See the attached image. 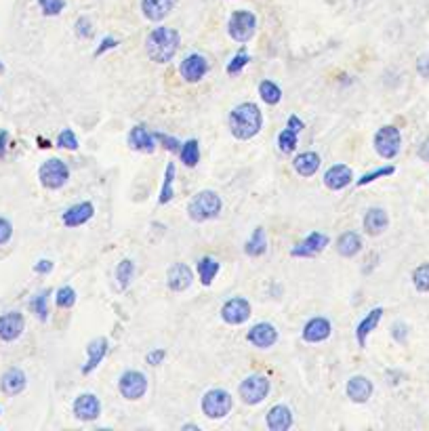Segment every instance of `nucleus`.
Wrapping results in <instances>:
<instances>
[{
  "instance_id": "nucleus-55",
  "label": "nucleus",
  "mask_w": 429,
  "mask_h": 431,
  "mask_svg": "<svg viewBox=\"0 0 429 431\" xmlns=\"http://www.w3.org/2000/svg\"><path fill=\"white\" fill-rule=\"evenodd\" d=\"M183 429H189V431H200V427H196V425H183Z\"/></svg>"
},
{
  "instance_id": "nucleus-53",
  "label": "nucleus",
  "mask_w": 429,
  "mask_h": 431,
  "mask_svg": "<svg viewBox=\"0 0 429 431\" xmlns=\"http://www.w3.org/2000/svg\"><path fill=\"white\" fill-rule=\"evenodd\" d=\"M286 126L290 128V130H294V132H299V130H303V120H299V116H290L288 118V122H286Z\"/></svg>"
},
{
  "instance_id": "nucleus-34",
  "label": "nucleus",
  "mask_w": 429,
  "mask_h": 431,
  "mask_svg": "<svg viewBox=\"0 0 429 431\" xmlns=\"http://www.w3.org/2000/svg\"><path fill=\"white\" fill-rule=\"evenodd\" d=\"M133 276H135V263L130 261V259H122L118 263V268H116V280H118V284H120L122 290L128 288V284H130V280H133Z\"/></svg>"
},
{
  "instance_id": "nucleus-16",
  "label": "nucleus",
  "mask_w": 429,
  "mask_h": 431,
  "mask_svg": "<svg viewBox=\"0 0 429 431\" xmlns=\"http://www.w3.org/2000/svg\"><path fill=\"white\" fill-rule=\"evenodd\" d=\"M373 381L369 379V377H362V375H356V377H351L349 381H347V387H345V391H347V397L351 402H356V404H364V402H369L371 400V395H373Z\"/></svg>"
},
{
  "instance_id": "nucleus-4",
  "label": "nucleus",
  "mask_w": 429,
  "mask_h": 431,
  "mask_svg": "<svg viewBox=\"0 0 429 431\" xmlns=\"http://www.w3.org/2000/svg\"><path fill=\"white\" fill-rule=\"evenodd\" d=\"M38 179L47 189H59L70 179V167L59 158H51L38 169Z\"/></svg>"
},
{
  "instance_id": "nucleus-40",
  "label": "nucleus",
  "mask_w": 429,
  "mask_h": 431,
  "mask_svg": "<svg viewBox=\"0 0 429 431\" xmlns=\"http://www.w3.org/2000/svg\"><path fill=\"white\" fill-rule=\"evenodd\" d=\"M395 173V167H391V164H387V167H381V169H375L373 173H367L362 179H358V187H364V185H369V183H373V181H377V179H383V177H389V175H393Z\"/></svg>"
},
{
  "instance_id": "nucleus-12",
  "label": "nucleus",
  "mask_w": 429,
  "mask_h": 431,
  "mask_svg": "<svg viewBox=\"0 0 429 431\" xmlns=\"http://www.w3.org/2000/svg\"><path fill=\"white\" fill-rule=\"evenodd\" d=\"M25 328V318L19 312H7L0 316V339L11 343L21 337Z\"/></svg>"
},
{
  "instance_id": "nucleus-10",
  "label": "nucleus",
  "mask_w": 429,
  "mask_h": 431,
  "mask_svg": "<svg viewBox=\"0 0 429 431\" xmlns=\"http://www.w3.org/2000/svg\"><path fill=\"white\" fill-rule=\"evenodd\" d=\"M209 72V59L200 53H192L187 55L181 65H179V74L185 82H200Z\"/></svg>"
},
{
  "instance_id": "nucleus-46",
  "label": "nucleus",
  "mask_w": 429,
  "mask_h": 431,
  "mask_svg": "<svg viewBox=\"0 0 429 431\" xmlns=\"http://www.w3.org/2000/svg\"><path fill=\"white\" fill-rule=\"evenodd\" d=\"M76 32H78V36H82V38H89V36H93V27H91V21H89L86 17H80V19L76 21Z\"/></svg>"
},
{
  "instance_id": "nucleus-30",
  "label": "nucleus",
  "mask_w": 429,
  "mask_h": 431,
  "mask_svg": "<svg viewBox=\"0 0 429 431\" xmlns=\"http://www.w3.org/2000/svg\"><path fill=\"white\" fill-rule=\"evenodd\" d=\"M196 270H198V278H200V282L205 286H211L215 276L219 274V261L213 259V257H202L200 261H198Z\"/></svg>"
},
{
  "instance_id": "nucleus-27",
  "label": "nucleus",
  "mask_w": 429,
  "mask_h": 431,
  "mask_svg": "<svg viewBox=\"0 0 429 431\" xmlns=\"http://www.w3.org/2000/svg\"><path fill=\"white\" fill-rule=\"evenodd\" d=\"M292 169L301 177H312L320 169V156L316 152H303L292 160Z\"/></svg>"
},
{
  "instance_id": "nucleus-33",
  "label": "nucleus",
  "mask_w": 429,
  "mask_h": 431,
  "mask_svg": "<svg viewBox=\"0 0 429 431\" xmlns=\"http://www.w3.org/2000/svg\"><path fill=\"white\" fill-rule=\"evenodd\" d=\"M179 158H181V162L185 164V167H189V169L196 167L198 160H200V145H198V141L187 139L179 150Z\"/></svg>"
},
{
  "instance_id": "nucleus-39",
  "label": "nucleus",
  "mask_w": 429,
  "mask_h": 431,
  "mask_svg": "<svg viewBox=\"0 0 429 431\" xmlns=\"http://www.w3.org/2000/svg\"><path fill=\"white\" fill-rule=\"evenodd\" d=\"M278 148H280L282 154L294 152V148H297V132L290 130V128L286 126V128L280 132V135H278Z\"/></svg>"
},
{
  "instance_id": "nucleus-41",
  "label": "nucleus",
  "mask_w": 429,
  "mask_h": 431,
  "mask_svg": "<svg viewBox=\"0 0 429 431\" xmlns=\"http://www.w3.org/2000/svg\"><path fill=\"white\" fill-rule=\"evenodd\" d=\"M57 145L59 148H65V150H78V139H76V132L72 128H63L57 137Z\"/></svg>"
},
{
  "instance_id": "nucleus-20",
  "label": "nucleus",
  "mask_w": 429,
  "mask_h": 431,
  "mask_svg": "<svg viewBox=\"0 0 429 431\" xmlns=\"http://www.w3.org/2000/svg\"><path fill=\"white\" fill-rule=\"evenodd\" d=\"M351 179H353V173L349 167H345V164H335V167H331L324 173V185L333 191L347 187L351 183Z\"/></svg>"
},
{
  "instance_id": "nucleus-42",
  "label": "nucleus",
  "mask_w": 429,
  "mask_h": 431,
  "mask_svg": "<svg viewBox=\"0 0 429 431\" xmlns=\"http://www.w3.org/2000/svg\"><path fill=\"white\" fill-rule=\"evenodd\" d=\"M38 7L43 9L45 15L55 17V15H59L63 11L65 3H63V0H38Z\"/></svg>"
},
{
  "instance_id": "nucleus-29",
  "label": "nucleus",
  "mask_w": 429,
  "mask_h": 431,
  "mask_svg": "<svg viewBox=\"0 0 429 431\" xmlns=\"http://www.w3.org/2000/svg\"><path fill=\"white\" fill-rule=\"evenodd\" d=\"M362 251V238L356 234V231H345L337 238V253L345 259L356 257Z\"/></svg>"
},
{
  "instance_id": "nucleus-2",
  "label": "nucleus",
  "mask_w": 429,
  "mask_h": 431,
  "mask_svg": "<svg viewBox=\"0 0 429 431\" xmlns=\"http://www.w3.org/2000/svg\"><path fill=\"white\" fill-rule=\"evenodd\" d=\"M179 49V32L173 27H154L146 40L148 57L154 63H169Z\"/></svg>"
},
{
  "instance_id": "nucleus-45",
  "label": "nucleus",
  "mask_w": 429,
  "mask_h": 431,
  "mask_svg": "<svg viewBox=\"0 0 429 431\" xmlns=\"http://www.w3.org/2000/svg\"><path fill=\"white\" fill-rule=\"evenodd\" d=\"M391 335H393V339L398 341V343H404V341H406V335H408L406 324H404V322H395V324L391 326Z\"/></svg>"
},
{
  "instance_id": "nucleus-24",
  "label": "nucleus",
  "mask_w": 429,
  "mask_h": 431,
  "mask_svg": "<svg viewBox=\"0 0 429 431\" xmlns=\"http://www.w3.org/2000/svg\"><path fill=\"white\" fill-rule=\"evenodd\" d=\"M192 280H194V274L185 263H175L167 274V284L175 292H183L185 288H189Z\"/></svg>"
},
{
  "instance_id": "nucleus-47",
  "label": "nucleus",
  "mask_w": 429,
  "mask_h": 431,
  "mask_svg": "<svg viewBox=\"0 0 429 431\" xmlns=\"http://www.w3.org/2000/svg\"><path fill=\"white\" fill-rule=\"evenodd\" d=\"M164 358H167V351H164V349H152V351L146 356V362L150 364V366H158V364H160Z\"/></svg>"
},
{
  "instance_id": "nucleus-54",
  "label": "nucleus",
  "mask_w": 429,
  "mask_h": 431,
  "mask_svg": "<svg viewBox=\"0 0 429 431\" xmlns=\"http://www.w3.org/2000/svg\"><path fill=\"white\" fill-rule=\"evenodd\" d=\"M116 45H118V43H116L114 38H104V43H102V47H99V49L95 51V57H97V55H104V53H106L108 49H114Z\"/></svg>"
},
{
  "instance_id": "nucleus-31",
  "label": "nucleus",
  "mask_w": 429,
  "mask_h": 431,
  "mask_svg": "<svg viewBox=\"0 0 429 431\" xmlns=\"http://www.w3.org/2000/svg\"><path fill=\"white\" fill-rule=\"evenodd\" d=\"M266 251H268L266 231H263V227H255L253 236L248 238V242L244 246V253L248 257H261V255H266Z\"/></svg>"
},
{
  "instance_id": "nucleus-38",
  "label": "nucleus",
  "mask_w": 429,
  "mask_h": 431,
  "mask_svg": "<svg viewBox=\"0 0 429 431\" xmlns=\"http://www.w3.org/2000/svg\"><path fill=\"white\" fill-rule=\"evenodd\" d=\"M55 303H57V307H61V310H70V307L76 303V290H74L72 286H61V288L57 290Z\"/></svg>"
},
{
  "instance_id": "nucleus-25",
  "label": "nucleus",
  "mask_w": 429,
  "mask_h": 431,
  "mask_svg": "<svg viewBox=\"0 0 429 431\" xmlns=\"http://www.w3.org/2000/svg\"><path fill=\"white\" fill-rule=\"evenodd\" d=\"M27 385V377L21 369H9L0 377V389L7 395H19Z\"/></svg>"
},
{
  "instance_id": "nucleus-37",
  "label": "nucleus",
  "mask_w": 429,
  "mask_h": 431,
  "mask_svg": "<svg viewBox=\"0 0 429 431\" xmlns=\"http://www.w3.org/2000/svg\"><path fill=\"white\" fill-rule=\"evenodd\" d=\"M413 284L419 292H429V263H421L413 272Z\"/></svg>"
},
{
  "instance_id": "nucleus-21",
  "label": "nucleus",
  "mask_w": 429,
  "mask_h": 431,
  "mask_svg": "<svg viewBox=\"0 0 429 431\" xmlns=\"http://www.w3.org/2000/svg\"><path fill=\"white\" fill-rule=\"evenodd\" d=\"M128 145L133 150H137V152L152 154L156 150V137L152 135L146 126L137 124V126L130 128V132H128Z\"/></svg>"
},
{
  "instance_id": "nucleus-14",
  "label": "nucleus",
  "mask_w": 429,
  "mask_h": 431,
  "mask_svg": "<svg viewBox=\"0 0 429 431\" xmlns=\"http://www.w3.org/2000/svg\"><path fill=\"white\" fill-rule=\"evenodd\" d=\"M328 246V236L322 234V231H314L308 238H303L301 242H297L290 251L292 257H316L320 255L324 248Z\"/></svg>"
},
{
  "instance_id": "nucleus-48",
  "label": "nucleus",
  "mask_w": 429,
  "mask_h": 431,
  "mask_svg": "<svg viewBox=\"0 0 429 431\" xmlns=\"http://www.w3.org/2000/svg\"><path fill=\"white\" fill-rule=\"evenodd\" d=\"M158 141H162L164 145H167V150H171V152H177V150H181L179 145V141L177 139H173V137H169V135H162V132H156V135H154Z\"/></svg>"
},
{
  "instance_id": "nucleus-11",
  "label": "nucleus",
  "mask_w": 429,
  "mask_h": 431,
  "mask_svg": "<svg viewBox=\"0 0 429 431\" xmlns=\"http://www.w3.org/2000/svg\"><path fill=\"white\" fill-rule=\"evenodd\" d=\"M221 318L225 324H232V326L244 324L251 318V303L244 299V296H234V299L223 303Z\"/></svg>"
},
{
  "instance_id": "nucleus-32",
  "label": "nucleus",
  "mask_w": 429,
  "mask_h": 431,
  "mask_svg": "<svg viewBox=\"0 0 429 431\" xmlns=\"http://www.w3.org/2000/svg\"><path fill=\"white\" fill-rule=\"evenodd\" d=\"M173 181H175V164L169 162L167 164V173H164V181H162V189H160V198L158 202L160 205H169L175 196V189H173Z\"/></svg>"
},
{
  "instance_id": "nucleus-51",
  "label": "nucleus",
  "mask_w": 429,
  "mask_h": 431,
  "mask_svg": "<svg viewBox=\"0 0 429 431\" xmlns=\"http://www.w3.org/2000/svg\"><path fill=\"white\" fill-rule=\"evenodd\" d=\"M51 270H53V261H49V259H43V261H38L34 265V272L36 274H49Z\"/></svg>"
},
{
  "instance_id": "nucleus-50",
  "label": "nucleus",
  "mask_w": 429,
  "mask_h": 431,
  "mask_svg": "<svg viewBox=\"0 0 429 431\" xmlns=\"http://www.w3.org/2000/svg\"><path fill=\"white\" fill-rule=\"evenodd\" d=\"M7 145H9V130L0 128V158L7 156Z\"/></svg>"
},
{
  "instance_id": "nucleus-13",
  "label": "nucleus",
  "mask_w": 429,
  "mask_h": 431,
  "mask_svg": "<svg viewBox=\"0 0 429 431\" xmlns=\"http://www.w3.org/2000/svg\"><path fill=\"white\" fill-rule=\"evenodd\" d=\"M246 339H248V343H253L259 349H268L278 341V330L270 322H259L248 330Z\"/></svg>"
},
{
  "instance_id": "nucleus-5",
  "label": "nucleus",
  "mask_w": 429,
  "mask_h": 431,
  "mask_svg": "<svg viewBox=\"0 0 429 431\" xmlns=\"http://www.w3.org/2000/svg\"><path fill=\"white\" fill-rule=\"evenodd\" d=\"M375 150L381 158L385 160H393L395 156L400 154L402 150V135L400 130L387 124V126H381L377 132H375Z\"/></svg>"
},
{
  "instance_id": "nucleus-19",
  "label": "nucleus",
  "mask_w": 429,
  "mask_h": 431,
  "mask_svg": "<svg viewBox=\"0 0 429 431\" xmlns=\"http://www.w3.org/2000/svg\"><path fill=\"white\" fill-rule=\"evenodd\" d=\"M177 5V0H141V11L143 17L150 21H162L169 17Z\"/></svg>"
},
{
  "instance_id": "nucleus-15",
  "label": "nucleus",
  "mask_w": 429,
  "mask_h": 431,
  "mask_svg": "<svg viewBox=\"0 0 429 431\" xmlns=\"http://www.w3.org/2000/svg\"><path fill=\"white\" fill-rule=\"evenodd\" d=\"M102 415V402L93 393H80L74 400V417L80 421H95Z\"/></svg>"
},
{
  "instance_id": "nucleus-26",
  "label": "nucleus",
  "mask_w": 429,
  "mask_h": 431,
  "mask_svg": "<svg viewBox=\"0 0 429 431\" xmlns=\"http://www.w3.org/2000/svg\"><path fill=\"white\" fill-rule=\"evenodd\" d=\"M381 316H383V307H375L364 318H362V322L356 328V339H358L360 347H367V339H369V335L373 333V330L377 328Z\"/></svg>"
},
{
  "instance_id": "nucleus-52",
  "label": "nucleus",
  "mask_w": 429,
  "mask_h": 431,
  "mask_svg": "<svg viewBox=\"0 0 429 431\" xmlns=\"http://www.w3.org/2000/svg\"><path fill=\"white\" fill-rule=\"evenodd\" d=\"M417 156H419L423 162H429V137L423 139V143H421L419 150H417Z\"/></svg>"
},
{
  "instance_id": "nucleus-43",
  "label": "nucleus",
  "mask_w": 429,
  "mask_h": 431,
  "mask_svg": "<svg viewBox=\"0 0 429 431\" xmlns=\"http://www.w3.org/2000/svg\"><path fill=\"white\" fill-rule=\"evenodd\" d=\"M246 63H248V53L246 51H238L236 57L227 63V74H238Z\"/></svg>"
},
{
  "instance_id": "nucleus-35",
  "label": "nucleus",
  "mask_w": 429,
  "mask_h": 431,
  "mask_svg": "<svg viewBox=\"0 0 429 431\" xmlns=\"http://www.w3.org/2000/svg\"><path fill=\"white\" fill-rule=\"evenodd\" d=\"M259 95H261V99L266 104H270V106H276L280 99H282V91H280V86L276 84V82H272V80H263L261 84H259Z\"/></svg>"
},
{
  "instance_id": "nucleus-6",
  "label": "nucleus",
  "mask_w": 429,
  "mask_h": 431,
  "mask_svg": "<svg viewBox=\"0 0 429 431\" xmlns=\"http://www.w3.org/2000/svg\"><path fill=\"white\" fill-rule=\"evenodd\" d=\"M270 379L263 377V375H251L246 377L240 387H238V393L242 397V402L248 404V406H255L259 402H263L270 393Z\"/></svg>"
},
{
  "instance_id": "nucleus-28",
  "label": "nucleus",
  "mask_w": 429,
  "mask_h": 431,
  "mask_svg": "<svg viewBox=\"0 0 429 431\" xmlns=\"http://www.w3.org/2000/svg\"><path fill=\"white\" fill-rule=\"evenodd\" d=\"M292 425V412L284 404H276L268 412V427L272 431H286Z\"/></svg>"
},
{
  "instance_id": "nucleus-9",
  "label": "nucleus",
  "mask_w": 429,
  "mask_h": 431,
  "mask_svg": "<svg viewBox=\"0 0 429 431\" xmlns=\"http://www.w3.org/2000/svg\"><path fill=\"white\" fill-rule=\"evenodd\" d=\"M118 389L126 400H141L148 391V379L139 371H126L118 381Z\"/></svg>"
},
{
  "instance_id": "nucleus-17",
  "label": "nucleus",
  "mask_w": 429,
  "mask_h": 431,
  "mask_svg": "<svg viewBox=\"0 0 429 431\" xmlns=\"http://www.w3.org/2000/svg\"><path fill=\"white\" fill-rule=\"evenodd\" d=\"M331 330H333L331 322H328L326 318H322V316H316L303 326V339L308 343H322V341H326L328 337H331Z\"/></svg>"
},
{
  "instance_id": "nucleus-18",
  "label": "nucleus",
  "mask_w": 429,
  "mask_h": 431,
  "mask_svg": "<svg viewBox=\"0 0 429 431\" xmlns=\"http://www.w3.org/2000/svg\"><path fill=\"white\" fill-rule=\"evenodd\" d=\"M93 215H95V207L91 202H78L61 215V221L65 227H80L86 221H91Z\"/></svg>"
},
{
  "instance_id": "nucleus-22",
  "label": "nucleus",
  "mask_w": 429,
  "mask_h": 431,
  "mask_svg": "<svg viewBox=\"0 0 429 431\" xmlns=\"http://www.w3.org/2000/svg\"><path fill=\"white\" fill-rule=\"evenodd\" d=\"M364 231L369 236H381L383 231L387 229L389 225V217H387V211L385 209H379V207H373L367 211L364 215Z\"/></svg>"
},
{
  "instance_id": "nucleus-1",
  "label": "nucleus",
  "mask_w": 429,
  "mask_h": 431,
  "mask_svg": "<svg viewBox=\"0 0 429 431\" xmlns=\"http://www.w3.org/2000/svg\"><path fill=\"white\" fill-rule=\"evenodd\" d=\"M263 126V114L255 104H240L229 114V128H232V135L240 141H248L255 135H259V130Z\"/></svg>"
},
{
  "instance_id": "nucleus-3",
  "label": "nucleus",
  "mask_w": 429,
  "mask_h": 431,
  "mask_svg": "<svg viewBox=\"0 0 429 431\" xmlns=\"http://www.w3.org/2000/svg\"><path fill=\"white\" fill-rule=\"evenodd\" d=\"M221 198L217 191L213 189H202V191H198L189 205H187V215L192 221L196 223H202V221H211L215 219L219 213H221Z\"/></svg>"
},
{
  "instance_id": "nucleus-23",
  "label": "nucleus",
  "mask_w": 429,
  "mask_h": 431,
  "mask_svg": "<svg viewBox=\"0 0 429 431\" xmlns=\"http://www.w3.org/2000/svg\"><path fill=\"white\" fill-rule=\"evenodd\" d=\"M108 347H110V343H108L106 337L93 339V341L89 343V347H86L89 360H86V364H84V369H82V375L93 373V371L99 366V364L104 362V358H106V353H108Z\"/></svg>"
},
{
  "instance_id": "nucleus-49",
  "label": "nucleus",
  "mask_w": 429,
  "mask_h": 431,
  "mask_svg": "<svg viewBox=\"0 0 429 431\" xmlns=\"http://www.w3.org/2000/svg\"><path fill=\"white\" fill-rule=\"evenodd\" d=\"M417 72L423 76V78H429V53L421 55L417 59Z\"/></svg>"
},
{
  "instance_id": "nucleus-56",
  "label": "nucleus",
  "mask_w": 429,
  "mask_h": 431,
  "mask_svg": "<svg viewBox=\"0 0 429 431\" xmlns=\"http://www.w3.org/2000/svg\"><path fill=\"white\" fill-rule=\"evenodd\" d=\"M0 72H3V65H0Z\"/></svg>"
},
{
  "instance_id": "nucleus-8",
  "label": "nucleus",
  "mask_w": 429,
  "mask_h": 431,
  "mask_svg": "<svg viewBox=\"0 0 429 431\" xmlns=\"http://www.w3.org/2000/svg\"><path fill=\"white\" fill-rule=\"evenodd\" d=\"M229 36L236 43H248L255 36L257 30V17L251 11H236L229 17Z\"/></svg>"
},
{
  "instance_id": "nucleus-44",
  "label": "nucleus",
  "mask_w": 429,
  "mask_h": 431,
  "mask_svg": "<svg viewBox=\"0 0 429 431\" xmlns=\"http://www.w3.org/2000/svg\"><path fill=\"white\" fill-rule=\"evenodd\" d=\"M11 236H13V225H11V221L5 219V217H0V246L7 244L11 240Z\"/></svg>"
},
{
  "instance_id": "nucleus-7",
  "label": "nucleus",
  "mask_w": 429,
  "mask_h": 431,
  "mask_svg": "<svg viewBox=\"0 0 429 431\" xmlns=\"http://www.w3.org/2000/svg\"><path fill=\"white\" fill-rule=\"evenodd\" d=\"M232 406H234L232 395H229L225 389H211L202 397V412L209 419H223V417H227L229 410H232Z\"/></svg>"
},
{
  "instance_id": "nucleus-36",
  "label": "nucleus",
  "mask_w": 429,
  "mask_h": 431,
  "mask_svg": "<svg viewBox=\"0 0 429 431\" xmlns=\"http://www.w3.org/2000/svg\"><path fill=\"white\" fill-rule=\"evenodd\" d=\"M49 294H51V290H43L30 301V310L34 312L38 316V320H43V322H47V318H49Z\"/></svg>"
}]
</instances>
